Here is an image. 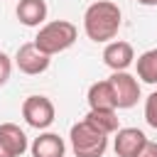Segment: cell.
<instances>
[{"instance_id":"5bb4252c","label":"cell","mask_w":157,"mask_h":157,"mask_svg":"<svg viewBox=\"0 0 157 157\" xmlns=\"http://www.w3.org/2000/svg\"><path fill=\"white\" fill-rule=\"evenodd\" d=\"M86 120H91L96 128H101L105 135H115L118 132V110H88Z\"/></svg>"},{"instance_id":"5b68a950","label":"cell","mask_w":157,"mask_h":157,"mask_svg":"<svg viewBox=\"0 0 157 157\" xmlns=\"http://www.w3.org/2000/svg\"><path fill=\"white\" fill-rule=\"evenodd\" d=\"M110 86H113V93H115V103H118V110L120 108H132L140 98V81L128 74V71H113L108 76Z\"/></svg>"},{"instance_id":"8fae6325","label":"cell","mask_w":157,"mask_h":157,"mask_svg":"<svg viewBox=\"0 0 157 157\" xmlns=\"http://www.w3.org/2000/svg\"><path fill=\"white\" fill-rule=\"evenodd\" d=\"M15 15L25 27H39L47 20V2L44 0H20Z\"/></svg>"},{"instance_id":"7c38bea8","label":"cell","mask_w":157,"mask_h":157,"mask_svg":"<svg viewBox=\"0 0 157 157\" xmlns=\"http://www.w3.org/2000/svg\"><path fill=\"white\" fill-rule=\"evenodd\" d=\"M29 150H32V157H64L66 155V145L56 132H42L39 137H34Z\"/></svg>"},{"instance_id":"30bf717a","label":"cell","mask_w":157,"mask_h":157,"mask_svg":"<svg viewBox=\"0 0 157 157\" xmlns=\"http://www.w3.org/2000/svg\"><path fill=\"white\" fill-rule=\"evenodd\" d=\"M88 108L91 110H118L115 93H113V86H110L108 78L91 83V88H88Z\"/></svg>"},{"instance_id":"8992f818","label":"cell","mask_w":157,"mask_h":157,"mask_svg":"<svg viewBox=\"0 0 157 157\" xmlns=\"http://www.w3.org/2000/svg\"><path fill=\"white\" fill-rule=\"evenodd\" d=\"M49 61H52V56H47L44 52H39L34 42L20 44V49H17V54H15V66H17L22 74H27V76H39V74H44V71L49 69Z\"/></svg>"},{"instance_id":"277c9868","label":"cell","mask_w":157,"mask_h":157,"mask_svg":"<svg viewBox=\"0 0 157 157\" xmlns=\"http://www.w3.org/2000/svg\"><path fill=\"white\" fill-rule=\"evenodd\" d=\"M54 103L47 98V96H27L25 103H22V118L27 125L37 128V130H44L54 123Z\"/></svg>"},{"instance_id":"4fadbf2b","label":"cell","mask_w":157,"mask_h":157,"mask_svg":"<svg viewBox=\"0 0 157 157\" xmlns=\"http://www.w3.org/2000/svg\"><path fill=\"white\" fill-rule=\"evenodd\" d=\"M137 78L145 83H157V49H147L137 56Z\"/></svg>"},{"instance_id":"2e32d148","label":"cell","mask_w":157,"mask_h":157,"mask_svg":"<svg viewBox=\"0 0 157 157\" xmlns=\"http://www.w3.org/2000/svg\"><path fill=\"white\" fill-rule=\"evenodd\" d=\"M10 74H12V59L5 52H0V86L10 81Z\"/></svg>"},{"instance_id":"3957f363","label":"cell","mask_w":157,"mask_h":157,"mask_svg":"<svg viewBox=\"0 0 157 157\" xmlns=\"http://www.w3.org/2000/svg\"><path fill=\"white\" fill-rule=\"evenodd\" d=\"M69 140L76 157H103L108 150V135L86 118L71 125Z\"/></svg>"},{"instance_id":"e0dca14e","label":"cell","mask_w":157,"mask_h":157,"mask_svg":"<svg viewBox=\"0 0 157 157\" xmlns=\"http://www.w3.org/2000/svg\"><path fill=\"white\" fill-rule=\"evenodd\" d=\"M140 5H147V7H152V5H157V0H137Z\"/></svg>"},{"instance_id":"6da1fadb","label":"cell","mask_w":157,"mask_h":157,"mask_svg":"<svg viewBox=\"0 0 157 157\" xmlns=\"http://www.w3.org/2000/svg\"><path fill=\"white\" fill-rule=\"evenodd\" d=\"M123 25V12L110 0H98L86 7L83 12V32L91 42L108 44Z\"/></svg>"},{"instance_id":"ba28073f","label":"cell","mask_w":157,"mask_h":157,"mask_svg":"<svg viewBox=\"0 0 157 157\" xmlns=\"http://www.w3.org/2000/svg\"><path fill=\"white\" fill-rule=\"evenodd\" d=\"M145 145H147V137L140 128H118L113 150L118 157H137Z\"/></svg>"},{"instance_id":"7a4b0ae2","label":"cell","mask_w":157,"mask_h":157,"mask_svg":"<svg viewBox=\"0 0 157 157\" xmlns=\"http://www.w3.org/2000/svg\"><path fill=\"white\" fill-rule=\"evenodd\" d=\"M78 37V29L74 22L69 20H54V22H47L39 27L37 37H34V44L39 52H44L47 56H54V54H61L66 52Z\"/></svg>"},{"instance_id":"9a60e30c","label":"cell","mask_w":157,"mask_h":157,"mask_svg":"<svg viewBox=\"0 0 157 157\" xmlns=\"http://www.w3.org/2000/svg\"><path fill=\"white\" fill-rule=\"evenodd\" d=\"M145 120H147L150 128L157 130V91H152L145 98Z\"/></svg>"},{"instance_id":"52a82bcc","label":"cell","mask_w":157,"mask_h":157,"mask_svg":"<svg viewBox=\"0 0 157 157\" xmlns=\"http://www.w3.org/2000/svg\"><path fill=\"white\" fill-rule=\"evenodd\" d=\"M27 135L15 123L0 125V157H22L27 152Z\"/></svg>"},{"instance_id":"9c48e42d","label":"cell","mask_w":157,"mask_h":157,"mask_svg":"<svg viewBox=\"0 0 157 157\" xmlns=\"http://www.w3.org/2000/svg\"><path fill=\"white\" fill-rule=\"evenodd\" d=\"M135 61V52H132V44L130 42H108L105 49H103V64L113 71H128V66Z\"/></svg>"}]
</instances>
